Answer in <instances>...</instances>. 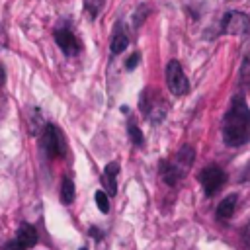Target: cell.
<instances>
[{
	"instance_id": "6da1fadb",
	"label": "cell",
	"mask_w": 250,
	"mask_h": 250,
	"mask_svg": "<svg viewBox=\"0 0 250 250\" xmlns=\"http://www.w3.org/2000/svg\"><path fill=\"white\" fill-rule=\"evenodd\" d=\"M250 139V107L244 96H234L223 121V141L229 146H240Z\"/></svg>"
},
{
	"instance_id": "7a4b0ae2",
	"label": "cell",
	"mask_w": 250,
	"mask_h": 250,
	"mask_svg": "<svg viewBox=\"0 0 250 250\" xmlns=\"http://www.w3.org/2000/svg\"><path fill=\"white\" fill-rule=\"evenodd\" d=\"M193 158H195V150H193L189 145L182 146L172 158H168V160L162 162V166H160V176H162V180H164L168 186H176V184L188 174V170L191 168Z\"/></svg>"
},
{
	"instance_id": "3957f363",
	"label": "cell",
	"mask_w": 250,
	"mask_h": 250,
	"mask_svg": "<svg viewBox=\"0 0 250 250\" xmlns=\"http://www.w3.org/2000/svg\"><path fill=\"white\" fill-rule=\"evenodd\" d=\"M39 145H41V150L49 156V158H62L66 154V145H64V137L61 133L59 127L55 125H45V129L41 131V137H39Z\"/></svg>"
},
{
	"instance_id": "277c9868",
	"label": "cell",
	"mask_w": 250,
	"mask_h": 250,
	"mask_svg": "<svg viewBox=\"0 0 250 250\" xmlns=\"http://www.w3.org/2000/svg\"><path fill=\"white\" fill-rule=\"evenodd\" d=\"M166 86L174 96H184L189 90V80L178 61H170L166 64Z\"/></svg>"
},
{
	"instance_id": "5b68a950",
	"label": "cell",
	"mask_w": 250,
	"mask_h": 250,
	"mask_svg": "<svg viewBox=\"0 0 250 250\" xmlns=\"http://www.w3.org/2000/svg\"><path fill=\"white\" fill-rule=\"evenodd\" d=\"M199 184L203 186V189H205V193L211 197L213 193H217L221 188H223V184L227 182V174H225V170L223 168H219V166H215V164H211V166H205L201 172H199Z\"/></svg>"
},
{
	"instance_id": "8992f818",
	"label": "cell",
	"mask_w": 250,
	"mask_h": 250,
	"mask_svg": "<svg viewBox=\"0 0 250 250\" xmlns=\"http://www.w3.org/2000/svg\"><path fill=\"white\" fill-rule=\"evenodd\" d=\"M250 29V20L238 10H230L221 20V31L229 35H244Z\"/></svg>"
},
{
	"instance_id": "52a82bcc",
	"label": "cell",
	"mask_w": 250,
	"mask_h": 250,
	"mask_svg": "<svg viewBox=\"0 0 250 250\" xmlns=\"http://www.w3.org/2000/svg\"><path fill=\"white\" fill-rule=\"evenodd\" d=\"M55 41H57V45L62 49V53L68 55V57L78 55L80 49H82V47H80V41L74 37V33H72L70 29H64V27L55 29Z\"/></svg>"
},
{
	"instance_id": "ba28073f",
	"label": "cell",
	"mask_w": 250,
	"mask_h": 250,
	"mask_svg": "<svg viewBox=\"0 0 250 250\" xmlns=\"http://www.w3.org/2000/svg\"><path fill=\"white\" fill-rule=\"evenodd\" d=\"M117 174H119V164L117 162H109L105 168H104V174H102V186L105 189L107 195H115L117 193Z\"/></svg>"
},
{
	"instance_id": "9c48e42d",
	"label": "cell",
	"mask_w": 250,
	"mask_h": 250,
	"mask_svg": "<svg viewBox=\"0 0 250 250\" xmlns=\"http://www.w3.org/2000/svg\"><path fill=\"white\" fill-rule=\"evenodd\" d=\"M16 240L20 242V246H21L23 250H29V248L35 246V242H37V230H35L29 223H23V225H20V229H18Z\"/></svg>"
},
{
	"instance_id": "30bf717a",
	"label": "cell",
	"mask_w": 250,
	"mask_h": 250,
	"mask_svg": "<svg viewBox=\"0 0 250 250\" xmlns=\"http://www.w3.org/2000/svg\"><path fill=\"white\" fill-rule=\"evenodd\" d=\"M234 207H236V193H230V195H227V197L219 203V207H217V217H219V219H229V217H232Z\"/></svg>"
},
{
	"instance_id": "8fae6325",
	"label": "cell",
	"mask_w": 250,
	"mask_h": 250,
	"mask_svg": "<svg viewBox=\"0 0 250 250\" xmlns=\"http://www.w3.org/2000/svg\"><path fill=\"white\" fill-rule=\"evenodd\" d=\"M74 199V182L70 178H62V184H61V201L64 205L72 203Z\"/></svg>"
},
{
	"instance_id": "7c38bea8",
	"label": "cell",
	"mask_w": 250,
	"mask_h": 250,
	"mask_svg": "<svg viewBox=\"0 0 250 250\" xmlns=\"http://www.w3.org/2000/svg\"><path fill=\"white\" fill-rule=\"evenodd\" d=\"M127 45H129V39H127V35H125L123 31H119V33H115V35H113L109 49H111V53H115V55H117V53L125 51V49H127Z\"/></svg>"
},
{
	"instance_id": "4fadbf2b",
	"label": "cell",
	"mask_w": 250,
	"mask_h": 250,
	"mask_svg": "<svg viewBox=\"0 0 250 250\" xmlns=\"http://www.w3.org/2000/svg\"><path fill=\"white\" fill-rule=\"evenodd\" d=\"M105 0H84V10L90 14V18H98V14L104 10Z\"/></svg>"
},
{
	"instance_id": "5bb4252c",
	"label": "cell",
	"mask_w": 250,
	"mask_h": 250,
	"mask_svg": "<svg viewBox=\"0 0 250 250\" xmlns=\"http://www.w3.org/2000/svg\"><path fill=\"white\" fill-rule=\"evenodd\" d=\"M240 80L246 88H250V51L244 55V61L240 64Z\"/></svg>"
},
{
	"instance_id": "9a60e30c",
	"label": "cell",
	"mask_w": 250,
	"mask_h": 250,
	"mask_svg": "<svg viewBox=\"0 0 250 250\" xmlns=\"http://www.w3.org/2000/svg\"><path fill=\"white\" fill-rule=\"evenodd\" d=\"M127 131H129V139H131V143L133 145H137V146H141L143 143H145V139H143V133H141V129L133 123V121H129V125H127Z\"/></svg>"
},
{
	"instance_id": "2e32d148",
	"label": "cell",
	"mask_w": 250,
	"mask_h": 250,
	"mask_svg": "<svg viewBox=\"0 0 250 250\" xmlns=\"http://www.w3.org/2000/svg\"><path fill=\"white\" fill-rule=\"evenodd\" d=\"M94 199H96V205H98V209L102 211V213H107L109 211V195L105 193V191H96V195H94Z\"/></svg>"
},
{
	"instance_id": "e0dca14e",
	"label": "cell",
	"mask_w": 250,
	"mask_h": 250,
	"mask_svg": "<svg viewBox=\"0 0 250 250\" xmlns=\"http://www.w3.org/2000/svg\"><path fill=\"white\" fill-rule=\"evenodd\" d=\"M146 14H148V8L145 6V4H141L139 8H137V12L133 14V23L139 27L143 21H145V18H146Z\"/></svg>"
},
{
	"instance_id": "ac0fdd59",
	"label": "cell",
	"mask_w": 250,
	"mask_h": 250,
	"mask_svg": "<svg viewBox=\"0 0 250 250\" xmlns=\"http://www.w3.org/2000/svg\"><path fill=\"white\" fill-rule=\"evenodd\" d=\"M137 64H139V53H133V55L125 61V66H127V70H133Z\"/></svg>"
},
{
	"instance_id": "d6986e66",
	"label": "cell",
	"mask_w": 250,
	"mask_h": 250,
	"mask_svg": "<svg viewBox=\"0 0 250 250\" xmlns=\"http://www.w3.org/2000/svg\"><path fill=\"white\" fill-rule=\"evenodd\" d=\"M0 250H23V248H21V246H20V242H18V240L14 238V240L6 242V244H4V246H2Z\"/></svg>"
},
{
	"instance_id": "ffe728a7",
	"label": "cell",
	"mask_w": 250,
	"mask_h": 250,
	"mask_svg": "<svg viewBox=\"0 0 250 250\" xmlns=\"http://www.w3.org/2000/svg\"><path fill=\"white\" fill-rule=\"evenodd\" d=\"M242 236H244V242L250 246V221L246 223V227H244V232H242Z\"/></svg>"
},
{
	"instance_id": "44dd1931",
	"label": "cell",
	"mask_w": 250,
	"mask_h": 250,
	"mask_svg": "<svg viewBox=\"0 0 250 250\" xmlns=\"http://www.w3.org/2000/svg\"><path fill=\"white\" fill-rule=\"evenodd\" d=\"M90 234H92L94 238H98V240H102V236H104V234H102V232H100L96 227H92V229H90Z\"/></svg>"
},
{
	"instance_id": "7402d4cb",
	"label": "cell",
	"mask_w": 250,
	"mask_h": 250,
	"mask_svg": "<svg viewBox=\"0 0 250 250\" xmlns=\"http://www.w3.org/2000/svg\"><path fill=\"white\" fill-rule=\"evenodd\" d=\"M4 80H6V72H4V68L0 64V86H4Z\"/></svg>"
},
{
	"instance_id": "603a6c76",
	"label": "cell",
	"mask_w": 250,
	"mask_h": 250,
	"mask_svg": "<svg viewBox=\"0 0 250 250\" xmlns=\"http://www.w3.org/2000/svg\"><path fill=\"white\" fill-rule=\"evenodd\" d=\"M80 250H86V248H80Z\"/></svg>"
}]
</instances>
